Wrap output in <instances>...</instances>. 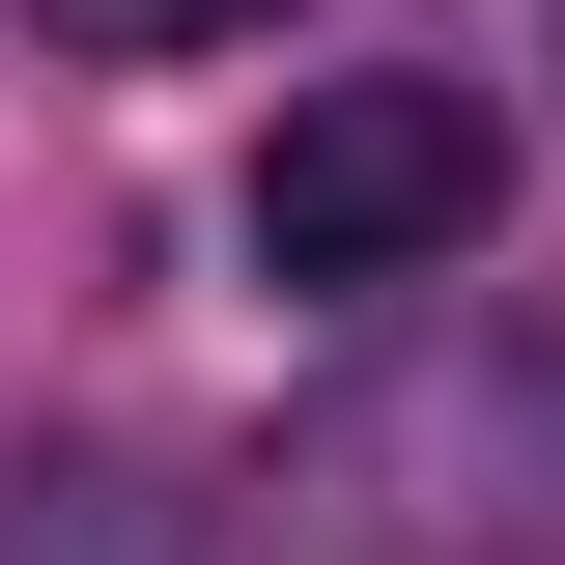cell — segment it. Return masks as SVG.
Listing matches in <instances>:
<instances>
[{
  "mask_svg": "<svg viewBox=\"0 0 565 565\" xmlns=\"http://www.w3.org/2000/svg\"><path fill=\"white\" fill-rule=\"evenodd\" d=\"M255 509L311 565H537L565 537V282H424L340 396H282Z\"/></svg>",
  "mask_w": 565,
  "mask_h": 565,
  "instance_id": "6da1fadb",
  "label": "cell"
},
{
  "mask_svg": "<svg viewBox=\"0 0 565 565\" xmlns=\"http://www.w3.org/2000/svg\"><path fill=\"white\" fill-rule=\"evenodd\" d=\"M255 0H57V57H226Z\"/></svg>",
  "mask_w": 565,
  "mask_h": 565,
  "instance_id": "3957f363",
  "label": "cell"
},
{
  "mask_svg": "<svg viewBox=\"0 0 565 565\" xmlns=\"http://www.w3.org/2000/svg\"><path fill=\"white\" fill-rule=\"evenodd\" d=\"M509 226V114L452 57H340V85H282V141H255V282H452Z\"/></svg>",
  "mask_w": 565,
  "mask_h": 565,
  "instance_id": "7a4b0ae2",
  "label": "cell"
}]
</instances>
